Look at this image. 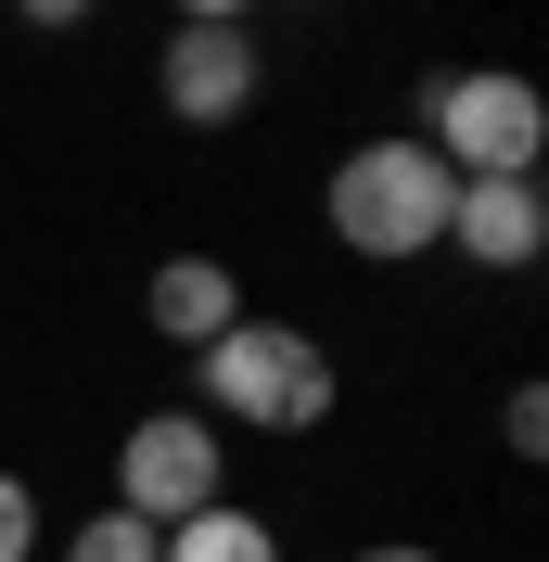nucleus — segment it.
<instances>
[{"instance_id": "f257e3e1", "label": "nucleus", "mask_w": 549, "mask_h": 562, "mask_svg": "<svg viewBox=\"0 0 549 562\" xmlns=\"http://www.w3.org/2000/svg\"><path fill=\"white\" fill-rule=\"evenodd\" d=\"M192 371H205V422H243V435H320L333 422V346L294 319L243 307L217 346H192Z\"/></svg>"}, {"instance_id": "f03ea898", "label": "nucleus", "mask_w": 549, "mask_h": 562, "mask_svg": "<svg viewBox=\"0 0 549 562\" xmlns=\"http://www.w3.org/2000/svg\"><path fill=\"white\" fill-rule=\"evenodd\" d=\"M447 192L460 179L422 140H358L333 167V192H320V217H333V244L358 269H410V256H447Z\"/></svg>"}, {"instance_id": "7ed1b4c3", "label": "nucleus", "mask_w": 549, "mask_h": 562, "mask_svg": "<svg viewBox=\"0 0 549 562\" xmlns=\"http://www.w3.org/2000/svg\"><path fill=\"white\" fill-rule=\"evenodd\" d=\"M422 154H435L447 179H537V154H549L537 77H498V65L435 77V90H422Z\"/></svg>"}, {"instance_id": "20e7f679", "label": "nucleus", "mask_w": 549, "mask_h": 562, "mask_svg": "<svg viewBox=\"0 0 549 562\" xmlns=\"http://www.w3.org/2000/svg\"><path fill=\"white\" fill-rule=\"evenodd\" d=\"M205 498H231V448H217L205 409H141L115 435V512L141 525H192Z\"/></svg>"}, {"instance_id": "39448f33", "label": "nucleus", "mask_w": 549, "mask_h": 562, "mask_svg": "<svg viewBox=\"0 0 549 562\" xmlns=\"http://www.w3.org/2000/svg\"><path fill=\"white\" fill-rule=\"evenodd\" d=\"M154 90H167L179 128H231V115L269 90V38L256 26H179L167 52H154Z\"/></svg>"}, {"instance_id": "423d86ee", "label": "nucleus", "mask_w": 549, "mask_h": 562, "mask_svg": "<svg viewBox=\"0 0 549 562\" xmlns=\"http://www.w3.org/2000/svg\"><path fill=\"white\" fill-rule=\"evenodd\" d=\"M447 256H473V269H537L549 256V192L537 179H460L447 192Z\"/></svg>"}, {"instance_id": "0eeeda50", "label": "nucleus", "mask_w": 549, "mask_h": 562, "mask_svg": "<svg viewBox=\"0 0 549 562\" xmlns=\"http://www.w3.org/2000/svg\"><path fill=\"white\" fill-rule=\"evenodd\" d=\"M141 319H154L167 346H217V333L243 319V281L217 269V256H167V269L141 281Z\"/></svg>"}, {"instance_id": "6e6552de", "label": "nucleus", "mask_w": 549, "mask_h": 562, "mask_svg": "<svg viewBox=\"0 0 549 562\" xmlns=\"http://www.w3.org/2000/svg\"><path fill=\"white\" fill-rule=\"evenodd\" d=\"M167 562H281V537L243 512V498H205L192 525H167Z\"/></svg>"}, {"instance_id": "1a4fd4ad", "label": "nucleus", "mask_w": 549, "mask_h": 562, "mask_svg": "<svg viewBox=\"0 0 549 562\" xmlns=\"http://www.w3.org/2000/svg\"><path fill=\"white\" fill-rule=\"evenodd\" d=\"M65 562H167V525H141V512H90L65 537Z\"/></svg>"}, {"instance_id": "9d476101", "label": "nucleus", "mask_w": 549, "mask_h": 562, "mask_svg": "<svg viewBox=\"0 0 549 562\" xmlns=\"http://www.w3.org/2000/svg\"><path fill=\"white\" fill-rule=\"evenodd\" d=\"M0 562H38V486L0 473Z\"/></svg>"}, {"instance_id": "9b49d317", "label": "nucleus", "mask_w": 549, "mask_h": 562, "mask_svg": "<svg viewBox=\"0 0 549 562\" xmlns=\"http://www.w3.org/2000/svg\"><path fill=\"white\" fill-rule=\"evenodd\" d=\"M498 435H512V460H537V448H549V396L512 384V396H498Z\"/></svg>"}, {"instance_id": "f8f14e48", "label": "nucleus", "mask_w": 549, "mask_h": 562, "mask_svg": "<svg viewBox=\"0 0 549 562\" xmlns=\"http://www.w3.org/2000/svg\"><path fill=\"white\" fill-rule=\"evenodd\" d=\"M13 26H38V38H65V26H90V0H13Z\"/></svg>"}, {"instance_id": "ddd939ff", "label": "nucleus", "mask_w": 549, "mask_h": 562, "mask_svg": "<svg viewBox=\"0 0 549 562\" xmlns=\"http://www.w3.org/2000/svg\"><path fill=\"white\" fill-rule=\"evenodd\" d=\"M179 26H243V13H256V0H167Z\"/></svg>"}, {"instance_id": "4468645a", "label": "nucleus", "mask_w": 549, "mask_h": 562, "mask_svg": "<svg viewBox=\"0 0 549 562\" xmlns=\"http://www.w3.org/2000/svg\"><path fill=\"white\" fill-rule=\"evenodd\" d=\"M345 562H435V550H410V537H383V550H345Z\"/></svg>"}]
</instances>
